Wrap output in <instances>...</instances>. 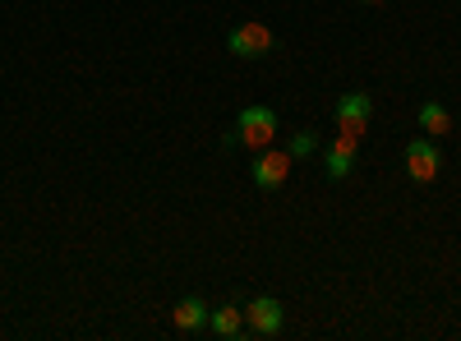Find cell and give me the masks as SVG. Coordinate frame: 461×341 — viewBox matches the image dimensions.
Here are the masks:
<instances>
[{"instance_id": "6da1fadb", "label": "cell", "mask_w": 461, "mask_h": 341, "mask_svg": "<svg viewBox=\"0 0 461 341\" xmlns=\"http://www.w3.org/2000/svg\"><path fill=\"white\" fill-rule=\"evenodd\" d=\"M277 139V111L273 106H245L240 111V116H236V130H230L221 143L226 148H254V153H258V148H267V143H273Z\"/></svg>"}, {"instance_id": "7a4b0ae2", "label": "cell", "mask_w": 461, "mask_h": 341, "mask_svg": "<svg viewBox=\"0 0 461 341\" xmlns=\"http://www.w3.org/2000/svg\"><path fill=\"white\" fill-rule=\"evenodd\" d=\"M273 47H277L273 28H267V23H254V19H245V23H236V28L226 32V51L240 56V60H263Z\"/></svg>"}, {"instance_id": "3957f363", "label": "cell", "mask_w": 461, "mask_h": 341, "mask_svg": "<svg viewBox=\"0 0 461 341\" xmlns=\"http://www.w3.org/2000/svg\"><path fill=\"white\" fill-rule=\"evenodd\" d=\"M291 153L286 148H258V157H254V166H249V175H254V184L263 189V194H273V189H282L286 184V175H291Z\"/></svg>"}, {"instance_id": "277c9868", "label": "cell", "mask_w": 461, "mask_h": 341, "mask_svg": "<svg viewBox=\"0 0 461 341\" xmlns=\"http://www.w3.org/2000/svg\"><path fill=\"white\" fill-rule=\"evenodd\" d=\"M286 328V310H282V300L273 295H258L245 305V332L249 337H277Z\"/></svg>"}, {"instance_id": "5b68a950", "label": "cell", "mask_w": 461, "mask_h": 341, "mask_svg": "<svg viewBox=\"0 0 461 341\" xmlns=\"http://www.w3.org/2000/svg\"><path fill=\"white\" fill-rule=\"evenodd\" d=\"M332 121H337L341 134H365L369 121H374V102H369V93H346V97H337Z\"/></svg>"}, {"instance_id": "8992f818", "label": "cell", "mask_w": 461, "mask_h": 341, "mask_svg": "<svg viewBox=\"0 0 461 341\" xmlns=\"http://www.w3.org/2000/svg\"><path fill=\"white\" fill-rule=\"evenodd\" d=\"M438 162H443V153H438V143L429 134H420V139L406 143V175L415 184H429L438 175Z\"/></svg>"}, {"instance_id": "52a82bcc", "label": "cell", "mask_w": 461, "mask_h": 341, "mask_svg": "<svg viewBox=\"0 0 461 341\" xmlns=\"http://www.w3.org/2000/svg\"><path fill=\"white\" fill-rule=\"evenodd\" d=\"M356 153H360V134H341L337 130V139L328 143V153H323V171H328V180H346L356 171Z\"/></svg>"}, {"instance_id": "ba28073f", "label": "cell", "mask_w": 461, "mask_h": 341, "mask_svg": "<svg viewBox=\"0 0 461 341\" xmlns=\"http://www.w3.org/2000/svg\"><path fill=\"white\" fill-rule=\"evenodd\" d=\"M171 323H176V332H203L208 328V305L199 295H185L180 305L171 310Z\"/></svg>"}, {"instance_id": "9c48e42d", "label": "cell", "mask_w": 461, "mask_h": 341, "mask_svg": "<svg viewBox=\"0 0 461 341\" xmlns=\"http://www.w3.org/2000/svg\"><path fill=\"white\" fill-rule=\"evenodd\" d=\"M208 332L221 337V341H236L245 332V310L240 305H221V310H208Z\"/></svg>"}, {"instance_id": "30bf717a", "label": "cell", "mask_w": 461, "mask_h": 341, "mask_svg": "<svg viewBox=\"0 0 461 341\" xmlns=\"http://www.w3.org/2000/svg\"><path fill=\"white\" fill-rule=\"evenodd\" d=\"M420 130H425L429 139L452 134V116H447V106H438V102H425V106H420Z\"/></svg>"}, {"instance_id": "8fae6325", "label": "cell", "mask_w": 461, "mask_h": 341, "mask_svg": "<svg viewBox=\"0 0 461 341\" xmlns=\"http://www.w3.org/2000/svg\"><path fill=\"white\" fill-rule=\"evenodd\" d=\"M286 153H291V157H310V153H319V139H314L310 130H300V134H291Z\"/></svg>"}, {"instance_id": "7c38bea8", "label": "cell", "mask_w": 461, "mask_h": 341, "mask_svg": "<svg viewBox=\"0 0 461 341\" xmlns=\"http://www.w3.org/2000/svg\"><path fill=\"white\" fill-rule=\"evenodd\" d=\"M360 5H383V0H360Z\"/></svg>"}]
</instances>
